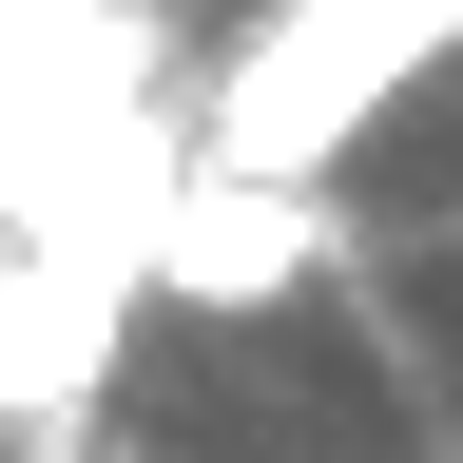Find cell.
<instances>
[{
	"instance_id": "6da1fadb",
	"label": "cell",
	"mask_w": 463,
	"mask_h": 463,
	"mask_svg": "<svg viewBox=\"0 0 463 463\" xmlns=\"http://www.w3.org/2000/svg\"><path fill=\"white\" fill-rule=\"evenodd\" d=\"M444 20H463V0H270V39L232 58V97H213V155L232 174H328L444 58Z\"/></svg>"
},
{
	"instance_id": "7a4b0ae2",
	"label": "cell",
	"mask_w": 463,
	"mask_h": 463,
	"mask_svg": "<svg viewBox=\"0 0 463 463\" xmlns=\"http://www.w3.org/2000/svg\"><path fill=\"white\" fill-rule=\"evenodd\" d=\"M155 270L194 289V309H270L289 270H309V174H174L155 194Z\"/></svg>"
},
{
	"instance_id": "3957f363",
	"label": "cell",
	"mask_w": 463,
	"mask_h": 463,
	"mask_svg": "<svg viewBox=\"0 0 463 463\" xmlns=\"http://www.w3.org/2000/svg\"><path fill=\"white\" fill-rule=\"evenodd\" d=\"M97 367H116V251L39 232V251L0 270V405H78Z\"/></svg>"
},
{
	"instance_id": "277c9868",
	"label": "cell",
	"mask_w": 463,
	"mask_h": 463,
	"mask_svg": "<svg viewBox=\"0 0 463 463\" xmlns=\"http://www.w3.org/2000/svg\"><path fill=\"white\" fill-rule=\"evenodd\" d=\"M0 20H20V0H0Z\"/></svg>"
}]
</instances>
